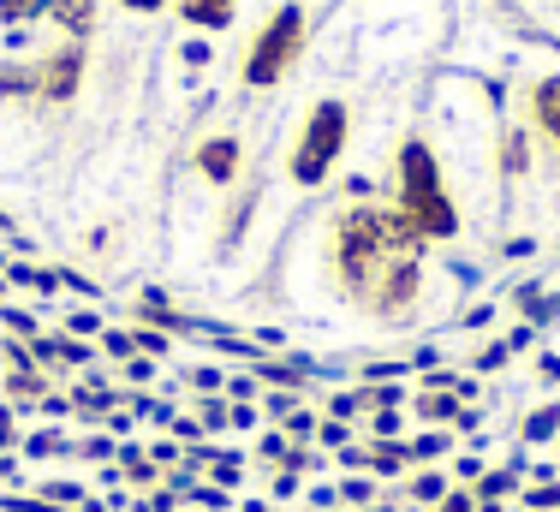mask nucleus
Listing matches in <instances>:
<instances>
[{
    "mask_svg": "<svg viewBox=\"0 0 560 512\" xmlns=\"http://www.w3.org/2000/svg\"><path fill=\"white\" fill-rule=\"evenodd\" d=\"M328 275L340 299L370 322H406L423 304L430 245L399 221V209L346 203L328 221Z\"/></svg>",
    "mask_w": 560,
    "mask_h": 512,
    "instance_id": "obj_1",
    "label": "nucleus"
},
{
    "mask_svg": "<svg viewBox=\"0 0 560 512\" xmlns=\"http://www.w3.org/2000/svg\"><path fill=\"white\" fill-rule=\"evenodd\" d=\"M394 209L423 245H447V238H459V226H465L459 203H453V191H447L442 155H435V143L423 138V131L399 138V150H394Z\"/></svg>",
    "mask_w": 560,
    "mask_h": 512,
    "instance_id": "obj_2",
    "label": "nucleus"
},
{
    "mask_svg": "<svg viewBox=\"0 0 560 512\" xmlns=\"http://www.w3.org/2000/svg\"><path fill=\"white\" fill-rule=\"evenodd\" d=\"M346 143H352V107L340 96L311 102V114H304L299 138H292V150H287V179L299 185V191H323V185L335 179Z\"/></svg>",
    "mask_w": 560,
    "mask_h": 512,
    "instance_id": "obj_3",
    "label": "nucleus"
},
{
    "mask_svg": "<svg viewBox=\"0 0 560 512\" xmlns=\"http://www.w3.org/2000/svg\"><path fill=\"white\" fill-rule=\"evenodd\" d=\"M304 36H311V19H304L299 0H280L269 19L257 24V36L245 43V60H238V84L245 90H280L292 78L304 54Z\"/></svg>",
    "mask_w": 560,
    "mask_h": 512,
    "instance_id": "obj_4",
    "label": "nucleus"
},
{
    "mask_svg": "<svg viewBox=\"0 0 560 512\" xmlns=\"http://www.w3.org/2000/svg\"><path fill=\"white\" fill-rule=\"evenodd\" d=\"M36 102H48V107H66L84 90V72H90V54L84 43H60V48H48V54H36Z\"/></svg>",
    "mask_w": 560,
    "mask_h": 512,
    "instance_id": "obj_5",
    "label": "nucleus"
},
{
    "mask_svg": "<svg viewBox=\"0 0 560 512\" xmlns=\"http://www.w3.org/2000/svg\"><path fill=\"white\" fill-rule=\"evenodd\" d=\"M191 173L203 185H215V191H233L238 179H245V143L233 138V131H215V138H203L191 150Z\"/></svg>",
    "mask_w": 560,
    "mask_h": 512,
    "instance_id": "obj_6",
    "label": "nucleus"
},
{
    "mask_svg": "<svg viewBox=\"0 0 560 512\" xmlns=\"http://www.w3.org/2000/svg\"><path fill=\"white\" fill-rule=\"evenodd\" d=\"M518 107H525V131H530V138H542L560 155V72H537V78H530L525 96H518Z\"/></svg>",
    "mask_w": 560,
    "mask_h": 512,
    "instance_id": "obj_7",
    "label": "nucleus"
},
{
    "mask_svg": "<svg viewBox=\"0 0 560 512\" xmlns=\"http://www.w3.org/2000/svg\"><path fill=\"white\" fill-rule=\"evenodd\" d=\"M530 167H537V143H530V131L518 126V119H506V126L495 131V173H501V185L530 179Z\"/></svg>",
    "mask_w": 560,
    "mask_h": 512,
    "instance_id": "obj_8",
    "label": "nucleus"
},
{
    "mask_svg": "<svg viewBox=\"0 0 560 512\" xmlns=\"http://www.w3.org/2000/svg\"><path fill=\"white\" fill-rule=\"evenodd\" d=\"M131 328H155V334H167V340H173V334H191L197 322L185 316L179 304H167V292L143 287V292H138V304H131Z\"/></svg>",
    "mask_w": 560,
    "mask_h": 512,
    "instance_id": "obj_9",
    "label": "nucleus"
},
{
    "mask_svg": "<svg viewBox=\"0 0 560 512\" xmlns=\"http://www.w3.org/2000/svg\"><path fill=\"white\" fill-rule=\"evenodd\" d=\"M447 489H453L447 465H411L406 477H399V494H406V507H418V512H430Z\"/></svg>",
    "mask_w": 560,
    "mask_h": 512,
    "instance_id": "obj_10",
    "label": "nucleus"
},
{
    "mask_svg": "<svg viewBox=\"0 0 560 512\" xmlns=\"http://www.w3.org/2000/svg\"><path fill=\"white\" fill-rule=\"evenodd\" d=\"M48 19L60 24L66 43H90L96 19H102V0H48Z\"/></svg>",
    "mask_w": 560,
    "mask_h": 512,
    "instance_id": "obj_11",
    "label": "nucleus"
},
{
    "mask_svg": "<svg viewBox=\"0 0 560 512\" xmlns=\"http://www.w3.org/2000/svg\"><path fill=\"white\" fill-rule=\"evenodd\" d=\"M411 411H418L423 429H442V423H459L465 399L453 394V387H418V394H411Z\"/></svg>",
    "mask_w": 560,
    "mask_h": 512,
    "instance_id": "obj_12",
    "label": "nucleus"
},
{
    "mask_svg": "<svg viewBox=\"0 0 560 512\" xmlns=\"http://www.w3.org/2000/svg\"><path fill=\"white\" fill-rule=\"evenodd\" d=\"M173 12H179L191 31H226V24L238 19V0H173Z\"/></svg>",
    "mask_w": 560,
    "mask_h": 512,
    "instance_id": "obj_13",
    "label": "nucleus"
},
{
    "mask_svg": "<svg viewBox=\"0 0 560 512\" xmlns=\"http://www.w3.org/2000/svg\"><path fill=\"white\" fill-rule=\"evenodd\" d=\"M560 441V399H549V406H537V411H525L518 417V447H555Z\"/></svg>",
    "mask_w": 560,
    "mask_h": 512,
    "instance_id": "obj_14",
    "label": "nucleus"
},
{
    "mask_svg": "<svg viewBox=\"0 0 560 512\" xmlns=\"http://www.w3.org/2000/svg\"><path fill=\"white\" fill-rule=\"evenodd\" d=\"M0 387H7V406L19 411V406H43L48 394H55V382H48L43 370H7L0 375Z\"/></svg>",
    "mask_w": 560,
    "mask_h": 512,
    "instance_id": "obj_15",
    "label": "nucleus"
},
{
    "mask_svg": "<svg viewBox=\"0 0 560 512\" xmlns=\"http://www.w3.org/2000/svg\"><path fill=\"white\" fill-rule=\"evenodd\" d=\"M24 459H72V435L66 429H31V435L19 441Z\"/></svg>",
    "mask_w": 560,
    "mask_h": 512,
    "instance_id": "obj_16",
    "label": "nucleus"
},
{
    "mask_svg": "<svg viewBox=\"0 0 560 512\" xmlns=\"http://www.w3.org/2000/svg\"><path fill=\"white\" fill-rule=\"evenodd\" d=\"M0 102H36V66L31 60L0 66Z\"/></svg>",
    "mask_w": 560,
    "mask_h": 512,
    "instance_id": "obj_17",
    "label": "nucleus"
},
{
    "mask_svg": "<svg viewBox=\"0 0 560 512\" xmlns=\"http://www.w3.org/2000/svg\"><path fill=\"white\" fill-rule=\"evenodd\" d=\"M191 417L203 423V435H233V399L226 394H203L191 406Z\"/></svg>",
    "mask_w": 560,
    "mask_h": 512,
    "instance_id": "obj_18",
    "label": "nucleus"
},
{
    "mask_svg": "<svg viewBox=\"0 0 560 512\" xmlns=\"http://www.w3.org/2000/svg\"><path fill=\"white\" fill-rule=\"evenodd\" d=\"M335 494H340L346 512H370L382 501V482L376 477H335Z\"/></svg>",
    "mask_w": 560,
    "mask_h": 512,
    "instance_id": "obj_19",
    "label": "nucleus"
},
{
    "mask_svg": "<svg viewBox=\"0 0 560 512\" xmlns=\"http://www.w3.org/2000/svg\"><path fill=\"white\" fill-rule=\"evenodd\" d=\"M0 275H7V287L43 292V299H48V292L60 287V275H55V268H36V263H7V268H0Z\"/></svg>",
    "mask_w": 560,
    "mask_h": 512,
    "instance_id": "obj_20",
    "label": "nucleus"
},
{
    "mask_svg": "<svg viewBox=\"0 0 560 512\" xmlns=\"http://www.w3.org/2000/svg\"><path fill=\"white\" fill-rule=\"evenodd\" d=\"M406 447H411V465H447L453 435H447V429H423V435L406 441Z\"/></svg>",
    "mask_w": 560,
    "mask_h": 512,
    "instance_id": "obj_21",
    "label": "nucleus"
},
{
    "mask_svg": "<svg viewBox=\"0 0 560 512\" xmlns=\"http://www.w3.org/2000/svg\"><path fill=\"white\" fill-rule=\"evenodd\" d=\"M358 441H406V417L399 411H370L358 423Z\"/></svg>",
    "mask_w": 560,
    "mask_h": 512,
    "instance_id": "obj_22",
    "label": "nucleus"
},
{
    "mask_svg": "<svg viewBox=\"0 0 560 512\" xmlns=\"http://www.w3.org/2000/svg\"><path fill=\"white\" fill-rule=\"evenodd\" d=\"M114 453H119V441L102 429V435H84V441H72V459H84V465H114Z\"/></svg>",
    "mask_w": 560,
    "mask_h": 512,
    "instance_id": "obj_23",
    "label": "nucleus"
},
{
    "mask_svg": "<svg viewBox=\"0 0 560 512\" xmlns=\"http://www.w3.org/2000/svg\"><path fill=\"white\" fill-rule=\"evenodd\" d=\"M43 12H48V0H0V24H12V31L31 24V19H43Z\"/></svg>",
    "mask_w": 560,
    "mask_h": 512,
    "instance_id": "obj_24",
    "label": "nucleus"
},
{
    "mask_svg": "<svg viewBox=\"0 0 560 512\" xmlns=\"http://www.w3.org/2000/svg\"><path fill=\"white\" fill-rule=\"evenodd\" d=\"M96 346H102L108 358H119V363L138 358V340H131V328H102V334H96Z\"/></svg>",
    "mask_w": 560,
    "mask_h": 512,
    "instance_id": "obj_25",
    "label": "nucleus"
},
{
    "mask_svg": "<svg viewBox=\"0 0 560 512\" xmlns=\"http://www.w3.org/2000/svg\"><path fill=\"white\" fill-rule=\"evenodd\" d=\"M185 387H191L197 399H203V394H226V375L209 370V363H197V370H185Z\"/></svg>",
    "mask_w": 560,
    "mask_h": 512,
    "instance_id": "obj_26",
    "label": "nucleus"
},
{
    "mask_svg": "<svg viewBox=\"0 0 560 512\" xmlns=\"http://www.w3.org/2000/svg\"><path fill=\"white\" fill-rule=\"evenodd\" d=\"M506 358H513V346H506V340H489L483 352L471 358V375H495V370H506Z\"/></svg>",
    "mask_w": 560,
    "mask_h": 512,
    "instance_id": "obj_27",
    "label": "nucleus"
},
{
    "mask_svg": "<svg viewBox=\"0 0 560 512\" xmlns=\"http://www.w3.org/2000/svg\"><path fill=\"white\" fill-rule=\"evenodd\" d=\"M0 512H72V507H55V501H43V494H0Z\"/></svg>",
    "mask_w": 560,
    "mask_h": 512,
    "instance_id": "obj_28",
    "label": "nucleus"
},
{
    "mask_svg": "<svg viewBox=\"0 0 560 512\" xmlns=\"http://www.w3.org/2000/svg\"><path fill=\"white\" fill-rule=\"evenodd\" d=\"M131 340H138V358H155V363L173 352V340H167V334H155V328H131Z\"/></svg>",
    "mask_w": 560,
    "mask_h": 512,
    "instance_id": "obj_29",
    "label": "nucleus"
},
{
    "mask_svg": "<svg viewBox=\"0 0 560 512\" xmlns=\"http://www.w3.org/2000/svg\"><path fill=\"white\" fill-rule=\"evenodd\" d=\"M262 417H275V423H287L292 411H299V394H280V387H269V394H262V406H257Z\"/></svg>",
    "mask_w": 560,
    "mask_h": 512,
    "instance_id": "obj_30",
    "label": "nucleus"
},
{
    "mask_svg": "<svg viewBox=\"0 0 560 512\" xmlns=\"http://www.w3.org/2000/svg\"><path fill=\"white\" fill-rule=\"evenodd\" d=\"M102 328H108V322H102L96 310H78V316H66V334H78V340H90V346H96Z\"/></svg>",
    "mask_w": 560,
    "mask_h": 512,
    "instance_id": "obj_31",
    "label": "nucleus"
},
{
    "mask_svg": "<svg viewBox=\"0 0 560 512\" xmlns=\"http://www.w3.org/2000/svg\"><path fill=\"white\" fill-rule=\"evenodd\" d=\"M19 441H24L19 411H12V406H0V453H19Z\"/></svg>",
    "mask_w": 560,
    "mask_h": 512,
    "instance_id": "obj_32",
    "label": "nucleus"
},
{
    "mask_svg": "<svg viewBox=\"0 0 560 512\" xmlns=\"http://www.w3.org/2000/svg\"><path fill=\"white\" fill-rule=\"evenodd\" d=\"M269 494H275V501H299V494H304V482L292 477V470H275V477H269Z\"/></svg>",
    "mask_w": 560,
    "mask_h": 512,
    "instance_id": "obj_33",
    "label": "nucleus"
},
{
    "mask_svg": "<svg viewBox=\"0 0 560 512\" xmlns=\"http://www.w3.org/2000/svg\"><path fill=\"white\" fill-rule=\"evenodd\" d=\"M304 501H311L316 512H335L340 494H335V482H311V489H304Z\"/></svg>",
    "mask_w": 560,
    "mask_h": 512,
    "instance_id": "obj_34",
    "label": "nucleus"
},
{
    "mask_svg": "<svg viewBox=\"0 0 560 512\" xmlns=\"http://www.w3.org/2000/svg\"><path fill=\"white\" fill-rule=\"evenodd\" d=\"M150 375H155V358H126V382H150Z\"/></svg>",
    "mask_w": 560,
    "mask_h": 512,
    "instance_id": "obj_35",
    "label": "nucleus"
},
{
    "mask_svg": "<svg viewBox=\"0 0 560 512\" xmlns=\"http://www.w3.org/2000/svg\"><path fill=\"white\" fill-rule=\"evenodd\" d=\"M12 477H19V453H0V494L12 489Z\"/></svg>",
    "mask_w": 560,
    "mask_h": 512,
    "instance_id": "obj_36",
    "label": "nucleus"
},
{
    "mask_svg": "<svg viewBox=\"0 0 560 512\" xmlns=\"http://www.w3.org/2000/svg\"><path fill=\"white\" fill-rule=\"evenodd\" d=\"M126 12H138V19H150V12H162V7H173V0H119Z\"/></svg>",
    "mask_w": 560,
    "mask_h": 512,
    "instance_id": "obj_37",
    "label": "nucleus"
},
{
    "mask_svg": "<svg viewBox=\"0 0 560 512\" xmlns=\"http://www.w3.org/2000/svg\"><path fill=\"white\" fill-rule=\"evenodd\" d=\"M537 370L549 375V382H560V358H555V352H542V358H537Z\"/></svg>",
    "mask_w": 560,
    "mask_h": 512,
    "instance_id": "obj_38",
    "label": "nucleus"
},
{
    "mask_svg": "<svg viewBox=\"0 0 560 512\" xmlns=\"http://www.w3.org/2000/svg\"><path fill=\"white\" fill-rule=\"evenodd\" d=\"M78 512H108V501H96V494H90V501H84V507H78Z\"/></svg>",
    "mask_w": 560,
    "mask_h": 512,
    "instance_id": "obj_39",
    "label": "nucleus"
},
{
    "mask_svg": "<svg viewBox=\"0 0 560 512\" xmlns=\"http://www.w3.org/2000/svg\"><path fill=\"white\" fill-rule=\"evenodd\" d=\"M0 233H7V238H12V214H7V209H0Z\"/></svg>",
    "mask_w": 560,
    "mask_h": 512,
    "instance_id": "obj_40",
    "label": "nucleus"
},
{
    "mask_svg": "<svg viewBox=\"0 0 560 512\" xmlns=\"http://www.w3.org/2000/svg\"><path fill=\"white\" fill-rule=\"evenodd\" d=\"M555 447H560V441H555Z\"/></svg>",
    "mask_w": 560,
    "mask_h": 512,
    "instance_id": "obj_41",
    "label": "nucleus"
}]
</instances>
